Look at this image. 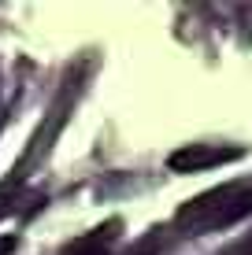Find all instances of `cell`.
<instances>
[{
  "instance_id": "cell-2",
  "label": "cell",
  "mask_w": 252,
  "mask_h": 255,
  "mask_svg": "<svg viewBox=\"0 0 252 255\" xmlns=\"http://www.w3.org/2000/svg\"><path fill=\"white\" fill-rule=\"evenodd\" d=\"M249 215H252V174L238 181H223V185L186 200L171 218V230H175V237H204L227 230Z\"/></svg>"
},
{
  "instance_id": "cell-4",
  "label": "cell",
  "mask_w": 252,
  "mask_h": 255,
  "mask_svg": "<svg viewBox=\"0 0 252 255\" xmlns=\"http://www.w3.org/2000/svg\"><path fill=\"white\" fill-rule=\"evenodd\" d=\"M119 233H123V218H104L100 226L78 233L71 244H63L59 255H111L119 244Z\"/></svg>"
},
{
  "instance_id": "cell-3",
  "label": "cell",
  "mask_w": 252,
  "mask_h": 255,
  "mask_svg": "<svg viewBox=\"0 0 252 255\" xmlns=\"http://www.w3.org/2000/svg\"><path fill=\"white\" fill-rule=\"evenodd\" d=\"M245 152H249L245 144H182L167 155V170L201 174V170H215V166H227L234 159H241Z\"/></svg>"
},
{
  "instance_id": "cell-1",
  "label": "cell",
  "mask_w": 252,
  "mask_h": 255,
  "mask_svg": "<svg viewBox=\"0 0 252 255\" xmlns=\"http://www.w3.org/2000/svg\"><path fill=\"white\" fill-rule=\"evenodd\" d=\"M89 67H93V63H89V56L74 59V63L67 67L63 82H59V89L52 93V100H48L45 115H41V122H37V129H33V137L26 140L22 155L15 159L11 170H7L4 185H0V196H15V189H19L22 181L30 178V174L37 170V166L45 163V159H48L52 148L59 144V133H63V126L71 122V111L78 108V100H82L85 85H89Z\"/></svg>"
},
{
  "instance_id": "cell-5",
  "label": "cell",
  "mask_w": 252,
  "mask_h": 255,
  "mask_svg": "<svg viewBox=\"0 0 252 255\" xmlns=\"http://www.w3.org/2000/svg\"><path fill=\"white\" fill-rule=\"evenodd\" d=\"M219 255H252V233L249 237H241L238 244H230L227 252H219Z\"/></svg>"
},
{
  "instance_id": "cell-6",
  "label": "cell",
  "mask_w": 252,
  "mask_h": 255,
  "mask_svg": "<svg viewBox=\"0 0 252 255\" xmlns=\"http://www.w3.org/2000/svg\"><path fill=\"white\" fill-rule=\"evenodd\" d=\"M15 252V237H0V255H11Z\"/></svg>"
}]
</instances>
